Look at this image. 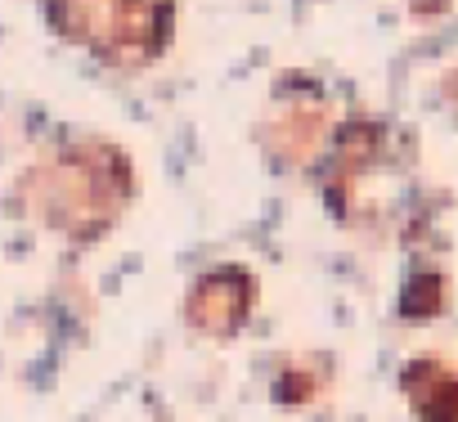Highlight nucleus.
I'll list each match as a JSON object with an SVG mask.
<instances>
[{
  "label": "nucleus",
  "instance_id": "nucleus-8",
  "mask_svg": "<svg viewBox=\"0 0 458 422\" xmlns=\"http://www.w3.org/2000/svg\"><path fill=\"white\" fill-rule=\"evenodd\" d=\"M445 90H449V95H454V99H458V72H454V77H449V86H445Z\"/></svg>",
  "mask_w": 458,
  "mask_h": 422
},
{
  "label": "nucleus",
  "instance_id": "nucleus-1",
  "mask_svg": "<svg viewBox=\"0 0 458 422\" xmlns=\"http://www.w3.org/2000/svg\"><path fill=\"white\" fill-rule=\"evenodd\" d=\"M135 198V166L108 139H72L28 166L19 180V202L28 216L68 243L104 239Z\"/></svg>",
  "mask_w": 458,
  "mask_h": 422
},
{
  "label": "nucleus",
  "instance_id": "nucleus-2",
  "mask_svg": "<svg viewBox=\"0 0 458 422\" xmlns=\"http://www.w3.org/2000/svg\"><path fill=\"white\" fill-rule=\"evenodd\" d=\"M50 28L86 46L99 63L140 72L166 55L175 32V0H46Z\"/></svg>",
  "mask_w": 458,
  "mask_h": 422
},
{
  "label": "nucleus",
  "instance_id": "nucleus-7",
  "mask_svg": "<svg viewBox=\"0 0 458 422\" xmlns=\"http://www.w3.org/2000/svg\"><path fill=\"white\" fill-rule=\"evenodd\" d=\"M315 395H319V373H315V368L288 364V368L275 377V400H279L284 409H306Z\"/></svg>",
  "mask_w": 458,
  "mask_h": 422
},
{
  "label": "nucleus",
  "instance_id": "nucleus-5",
  "mask_svg": "<svg viewBox=\"0 0 458 422\" xmlns=\"http://www.w3.org/2000/svg\"><path fill=\"white\" fill-rule=\"evenodd\" d=\"M413 422H458V364L440 355H418L400 373Z\"/></svg>",
  "mask_w": 458,
  "mask_h": 422
},
{
  "label": "nucleus",
  "instance_id": "nucleus-4",
  "mask_svg": "<svg viewBox=\"0 0 458 422\" xmlns=\"http://www.w3.org/2000/svg\"><path fill=\"white\" fill-rule=\"evenodd\" d=\"M261 144L288 166H301V162L319 157L324 144H328V104L319 95L275 99L266 122H261Z\"/></svg>",
  "mask_w": 458,
  "mask_h": 422
},
{
  "label": "nucleus",
  "instance_id": "nucleus-3",
  "mask_svg": "<svg viewBox=\"0 0 458 422\" xmlns=\"http://www.w3.org/2000/svg\"><path fill=\"white\" fill-rule=\"evenodd\" d=\"M257 297H261V283L248 266H211L184 292V324L198 337L234 342L248 328Z\"/></svg>",
  "mask_w": 458,
  "mask_h": 422
},
{
  "label": "nucleus",
  "instance_id": "nucleus-6",
  "mask_svg": "<svg viewBox=\"0 0 458 422\" xmlns=\"http://www.w3.org/2000/svg\"><path fill=\"white\" fill-rule=\"evenodd\" d=\"M445 301H449L445 274H413L404 283V292H400V315L413 319V324H422V319H436L445 310Z\"/></svg>",
  "mask_w": 458,
  "mask_h": 422
}]
</instances>
